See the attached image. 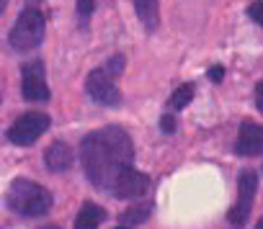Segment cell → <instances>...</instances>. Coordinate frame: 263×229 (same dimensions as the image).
Returning <instances> with one entry per match:
<instances>
[{
	"label": "cell",
	"instance_id": "obj_1",
	"mask_svg": "<svg viewBox=\"0 0 263 229\" xmlns=\"http://www.w3.org/2000/svg\"><path fill=\"white\" fill-rule=\"evenodd\" d=\"M80 157L88 180L98 191L108 193L119 173L132 168L135 144H132V137L121 127H103L98 132H90L80 142Z\"/></svg>",
	"mask_w": 263,
	"mask_h": 229
},
{
	"label": "cell",
	"instance_id": "obj_2",
	"mask_svg": "<svg viewBox=\"0 0 263 229\" xmlns=\"http://www.w3.org/2000/svg\"><path fill=\"white\" fill-rule=\"evenodd\" d=\"M52 203H54L52 193L44 185L34 183V180L18 178L8 188V209L16 211L18 216H26V219L44 216L52 209Z\"/></svg>",
	"mask_w": 263,
	"mask_h": 229
},
{
	"label": "cell",
	"instance_id": "obj_3",
	"mask_svg": "<svg viewBox=\"0 0 263 229\" xmlns=\"http://www.w3.org/2000/svg\"><path fill=\"white\" fill-rule=\"evenodd\" d=\"M44 26H47V21H44V13L39 8L21 11V16L16 18V24L11 29V36H8L11 47L16 52H26V49L39 47L44 41Z\"/></svg>",
	"mask_w": 263,
	"mask_h": 229
},
{
	"label": "cell",
	"instance_id": "obj_4",
	"mask_svg": "<svg viewBox=\"0 0 263 229\" xmlns=\"http://www.w3.org/2000/svg\"><path fill=\"white\" fill-rule=\"evenodd\" d=\"M255 191H258V173L255 170H242L240 178H237V203L230 209L227 214V221L235 226V229H242L250 219V211H253V198H255Z\"/></svg>",
	"mask_w": 263,
	"mask_h": 229
},
{
	"label": "cell",
	"instance_id": "obj_5",
	"mask_svg": "<svg viewBox=\"0 0 263 229\" xmlns=\"http://www.w3.org/2000/svg\"><path fill=\"white\" fill-rule=\"evenodd\" d=\"M49 124H52V119L47 116V113H42V111L24 113V116L16 119L13 127L8 129V139L13 144H18V147H29L49 129Z\"/></svg>",
	"mask_w": 263,
	"mask_h": 229
},
{
	"label": "cell",
	"instance_id": "obj_6",
	"mask_svg": "<svg viewBox=\"0 0 263 229\" xmlns=\"http://www.w3.org/2000/svg\"><path fill=\"white\" fill-rule=\"evenodd\" d=\"M85 90H88V95H90L96 103H101V106H119V103H121V93H119V88H116V77H114L111 72H106L103 67H98V70H93V72L88 75Z\"/></svg>",
	"mask_w": 263,
	"mask_h": 229
},
{
	"label": "cell",
	"instance_id": "obj_7",
	"mask_svg": "<svg viewBox=\"0 0 263 229\" xmlns=\"http://www.w3.org/2000/svg\"><path fill=\"white\" fill-rule=\"evenodd\" d=\"M21 93H24L26 100H34V103L49 100V85H47L44 65L39 59L24 65V70H21Z\"/></svg>",
	"mask_w": 263,
	"mask_h": 229
},
{
	"label": "cell",
	"instance_id": "obj_8",
	"mask_svg": "<svg viewBox=\"0 0 263 229\" xmlns=\"http://www.w3.org/2000/svg\"><path fill=\"white\" fill-rule=\"evenodd\" d=\"M150 191V178L135 168H126L119 173V178L111 185V193L116 198H140Z\"/></svg>",
	"mask_w": 263,
	"mask_h": 229
},
{
	"label": "cell",
	"instance_id": "obj_9",
	"mask_svg": "<svg viewBox=\"0 0 263 229\" xmlns=\"http://www.w3.org/2000/svg\"><path fill=\"white\" fill-rule=\"evenodd\" d=\"M260 147H263L260 127L253 124V121H245L237 132V152L242 157H255V155H260Z\"/></svg>",
	"mask_w": 263,
	"mask_h": 229
},
{
	"label": "cell",
	"instance_id": "obj_10",
	"mask_svg": "<svg viewBox=\"0 0 263 229\" xmlns=\"http://www.w3.org/2000/svg\"><path fill=\"white\" fill-rule=\"evenodd\" d=\"M44 162L52 173H65L72 165V150L65 142H54L47 152H44Z\"/></svg>",
	"mask_w": 263,
	"mask_h": 229
},
{
	"label": "cell",
	"instance_id": "obj_11",
	"mask_svg": "<svg viewBox=\"0 0 263 229\" xmlns=\"http://www.w3.org/2000/svg\"><path fill=\"white\" fill-rule=\"evenodd\" d=\"M135 11L147 31H155L160 24V0H135Z\"/></svg>",
	"mask_w": 263,
	"mask_h": 229
},
{
	"label": "cell",
	"instance_id": "obj_12",
	"mask_svg": "<svg viewBox=\"0 0 263 229\" xmlns=\"http://www.w3.org/2000/svg\"><path fill=\"white\" fill-rule=\"evenodd\" d=\"M106 219V211L98 203H83L80 214L75 219V229H98V224Z\"/></svg>",
	"mask_w": 263,
	"mask_h": 229
},
{
	"label": "cell",
	"instance_id": "obj_13",
	"mask_svg": "<svg viewBox=\"0 0 263 229\" xmlns=\"http://www.w3.org/2000/svg\"><path fill=\"white\" fill-rule=\"evenodd\" d=\"M150 214H153V206L150 203H142V206H135V209H129L126 214H121V221L129 224V226L132 224H142Z\"/></svg>",
	"mask_w": 263,
	"mask_h": 229
},
{
	"label": "cell",
	"instance_id": "obj_14",
	"mask_svg": "<svg viewBox=\"0 0 263 229\" xmlns=\"http://www.w3.org/2000/svg\"><path fill=\"white\" fill-rule=\"evenodd\" d=\"M191 98H194V85L186 82L171 95V108H183L186 103H191Z\"/></svg>",
	"mask_w": 263,
	"mask_h": 229
},
{
	"label": "cell",
	"instance_id": "obj_15",
	"mask_svg": "<svg viewBox=\"0 0 263 229\" xmlns=\"http://www.w3.org/2000/svg\"><path fill=\"white\" fill-rule=\"evenodd\" d=\"M90 13H93V0H78V16L88 18Z\"/></svg>",
	"mask_w": 263,
	"mask_h": 229
},
{
	"label": "cell",
	"instance_id": "obj_16",
	"mask_svg": "<svg viewBox=\"0 0 263 229\" xmlns=\"http://www.w3.org/2000/svg\"><path fill=\"white\" fill-rule=\"evenodd\" d=\"M160 129H163L165 134H173V132H176V119L171 116V113H165V116L160 119Z\"/></svg>",
	"mask_w": 263,
	"mask_h": 229
},
{
	"label": "cell",
	"instance_id": "obj_17",
	"mask_svg": "<svg viewBox=\"0 0 263 229\" xmlns=\"http://www.w3.org/2000/svg\"><path fill=\"white\" fill-rule=\"evenodd\" d=\"M248 16H250V18H253L258 26L263 24V16H260V3H258V0H255V3H253L250 8H248Z\"/></svg>",
	"mask_w": 263,
	"mask_h": 229
},
{
	"label": "cell",
	"instance_id": "obj_18",
	"mask_svg": "<svg viewBox=\"0 0 263 229\" xmlns=\"http://www.w3.org/2000/svg\"><path fill=\"white\" fill-rule=\"evenodd\" d=\"M209 77H212L214 82H222V77H224V72H222V67H212V70H209Z\"/></svg>",
	"mask_w": 263,
	"mask_h": 229
},
{
	"label": "cell",
	"instance_id": "obj_19",
	"mask_svg": "<svg viewBox=\"0 0 263 229\" xmlns=\"http://www.w3.org/2000/svg\"><path fill=\"white\" fill-rule=\"evenodd\" d=\"M260 88H263V85L258 82V85H255V106H258V111H263V90H260Z\"/></svg>",
	"mask_w": 263,
	"mask_h": 229
},
{
	"label": "cell",
	"instance_id": "obj_20",
	"mask_svg": "<svg viewBox=\"0 0 263 229\" xmlns=\"http://www.w3.org/2000/svg\"><path fill=\"white\" fill-rule=\"evenodd\" d=\"M8 3H11V0H0V13L6 11V6H8Z\"/></svg>",
	"mask_w": 263,
	"mask_h": 229
},
{
	"label": "cell",
	"instance_id": "obj_21",
	"mask_svg": "<svg viewBox=\"0 0 263 229\" xmlns=\"http://www.w3.org/2000/svg\"><path fill=\"white\" fill-rule=\"evenodd\" d=\"M44 229H60V226H44Z\"/></svg>",
	"mask_w": 263,
	"mask_h": 229
},
{
	"label": "cell",
	"instance_id": "obj_22",
	"mask_svg": "<svg viewBox=\"0 0 263 229\" xmlns=\"http://www.w3.org/2000/svg\"><path fill=\"white\" fill-rule=\"evenodd\" d=\"M116 229H126V226H116Z\"/></svg>",
	"mask_w": 263,
	"mask_h": 229
}]
</instances>
